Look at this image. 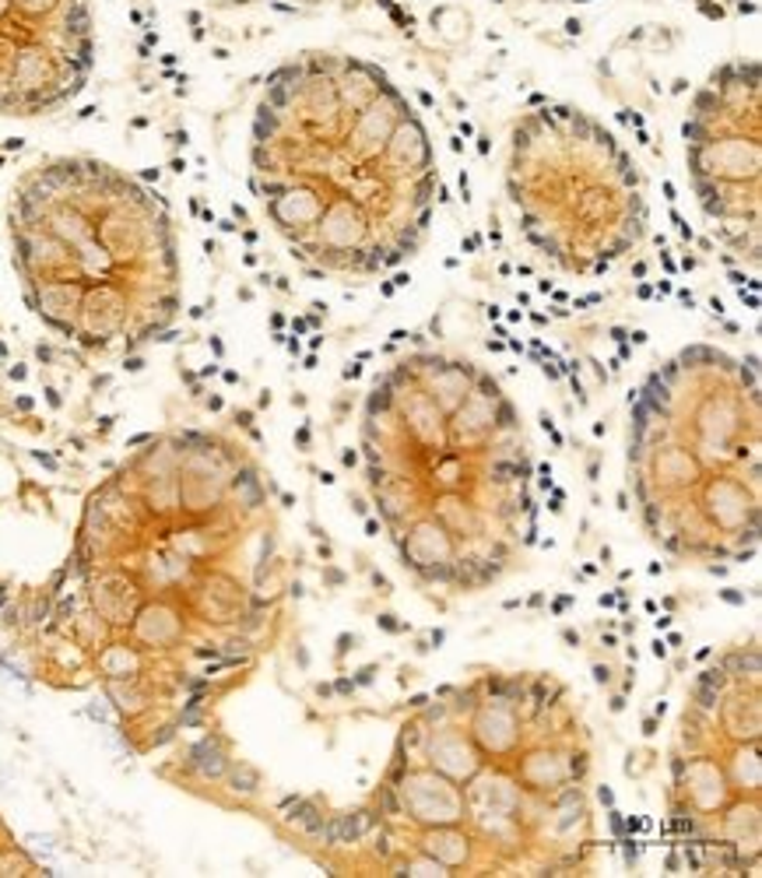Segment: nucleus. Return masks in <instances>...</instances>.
I'll use <instances>...</instances> for the list:
<instances>
[{
  "label": "nucleus",
  "instance_id": "f257e3e1",
  "mask_svg": "<svg viewBox=\"0 0 762 878\" xmlns=\"http://www.w3.org/2000/svg\"><path fill=\"white\" fill-rule=\"evenodd\" d=\"M418 106L432 96L411 99L355 50H303L267 71L246 183L306 278H397L422 250L450 193Z\"/></svg>",
  "mask_w": 762,
  "mask_h": 878
},
{
  "label": "nucleus",
  "instance_id": "f03ea898",
  "mask_svg": "<svg viewBox=\"0 0 762 878\" xmlns=\"http://www.w3.org/2000/svg\"><path fill=\"white\" fill-rule=\"evenodd\" d=\"M14 271L28 309L85 352L173 341L179 257L166 201L96 158H50L14 187Z\"/></svg>",
  "mask_w": 762,
  "mask_h": 878
},
{
  "label": "nucleus",
  "instance_id": "7ed1b4c3",
  "mask_svg": "<svg viewBox=\"0 0 762 878\" xmlns=\"http://www.w3.org/2000/svg\"><path fill=\"white\" fill-rule=\"evenodd\" d=\"M506 198L528 246L570 275L605 278L647 232L633 155L597 116L542 92L510 130Z\"/></svg>",
  "mask_w": 762,
  "mask_h": 878
},
{
  "label": "nucleus",
  "instance_id": "20e7f679",
  "mask_svg": "<svg viewBox=\"0 0 762 878\" xmlns=\"http://www.w3.org/2000/svg\"><path fill=\"white\" fill-rule=\"evenodd\" d=\"M685 173L696 204L727 250L721 260L738 271L759 267V61L735 53L710 67L693 88L682 120Z\"/></svg>",
  "mask_w": 762,
  "mask_h": 878
},
{
  "label": "nucleus",
  "instance_id": "39448f33",
  "mask_svg": "<svg viewBox=\"0 0 762 878\" xmlns=\"http://www.w3.org/2000/svg\"><path fill=\"white\" fill-rule=\"evenodd\" d=\"M92 0H0V116H47L96 71Z\"/></svg>",
  "mask_w": 762,
  "mask_h": 878
},
{
  "label": "nucleus",
  "instance_id": "423d86ee",
  "mask_svg": "<svg viewBox=\"0 0 762 878\" xmlns=\"http://www.w3.org/2000/svg\"><path fill=\"white\" fill-rule=\"evenodd\" d=\"M183 766H187V773H193V777H201V780H226L232 759L218 738H201L198 746H190Z\"/></svg>",
  "mask_w": 762,
  "mask_h": 878
},
{
  "label": "nucleus",
  "instance_id": "0eeeda50",
  "mask_svg": "<svg viewBox=\"0 0 762 878\" xmlns=\"http://www.w3.org/2000/svg\"><path fill=\"white\" fill-rule=\"evenodd\" d=\"M226 784H229V791H232V794H239V798H253V794L261 791L264 777H261V769H257V766H250V763H232L229 773H226Z\"/></svg>",
  "mask_w": 762,
  "mask_h": 878
},
{
  "label": "nucleus",
  "instance_id": "6e6552de",
  "mask_svg": "<svg viewBox=\"0 0 762 878\" xmlns=\"http://www.w3.org/2000/svg\"><path fill=\"white\" fill-rule=\"evenodd\" d=\"M47 619H53V594H36L33 601H28V608L22 612V626L28 629H36L42 626Z\"/></svg>",
  "mask_w": 762,
  "mask_h": 878
},
{
  "label": "nucleus",
  "instance_id": "1a4fd4ad",
  "mask_svg": "<svg viewBox=\"0 0 762 878\" xmlns=\"http://www.w3.org/2000/svg\"><path fill=\"white\" fill-rule=\"evenodd\" d=\"M696 686H707V689L724 692V689L731 686V675L724 672V664H716V667H707V672H699V675H696Z\"/></svg>",
  "mask_w": 762,
  "mask_h": 878
},
{
  "label": "nucleus",
  "instance_id": "9d476101",
  "mask_svg": "<svg viewBox=\"0 0 762 878\" xmlns=\"http://www.w3.org/2000/svg\"><path fill=\"white\" fill-rule=\"evenodd\" d=\"M517 4H528V8H556V11H562V8H590V4H597V0H517Z\"/></svg>",
  "mask_w": 762,
  "mask_h": 878
},
{
  "label": "nucleus",
  "instance_id": "9b49d317",
  "mask_svg": "<svg viewBox=\"0 0 762 878\" xmlns=\"http://www.w3.org/2000/svg\"><path fill=\"white\" fill-rule=\"evenodd\" d=\"M261 4H271V8H289V11H306V8H323V4H334V0H261Z\"/></svg>",
  "mask_w": 762,
  "mask_h": 878
},
{
  "label": "nucleus",
  "instance_id": "f8f14e48",
  "mask_svg": "<svg viewBox=\"0 0 762 878\" xmlns=\"http://www.w3.org/2000/svg\"><path fill=\"white\" fill-rule=\"evenodd\" d=\"M257 482H261V479H257V471H253V468H239V471H236V479L229 482V488H232V493H243V488L257 485Z\"/></svg>",
  "mask_w": 762,
  "mask_h": 878
},
{
  "label": "nucleus",
  "instance_id": "ddd939ff",
  "mask_svg": "<svg viewBox=\"0 0 762 878\" xmlns=\"http://www.w3.org/2000/svg\"><path fill=\"white\" fill-rule=\"evenodd\" d=\"M377 622H380V626H383L386 633H405V629H408V626H401V622H394V615H380Z\"/></svg>",
  "mask_w": 762,
  "mask_h": 878
},
{
  "label": "nucleus",
  "instance_id": "4468645a",
  "mask_svg": "<svg viewBox=\"0 0 762 878\" xmlns=\"http://www.w3.org/2000/svg\"><path fill=\"white\" fill-rule=\"evenodd\" d=\"M372 675H377V664H366L363 672L355 675V686H369V682H372Z\"/></svg>",
  "mask_w": 762,
  "mask_h": 878
},
{
  "label": "nucleus",
  "instance_id": "2eb2a0df",
  "mask_svg": "<svg viewBox=\"0 0 762 878\" xmlns=\"http://www.w3.org/2000/svg\"><path fill=\"white\" fill-rule=\"evenodd\" d=\"M594 678L601 682V686H608V682H611V667L608 664H594Z\"/></svg>",
  "mask_w": 762,
  "mask_h": 878
},
{
  "label": "nucleus",
  "instance_id": "dca6fc26",
  "mask_svg": "<svg viewBox=\"0 0 762 878\" xmlns=\"http://www.w3.org/2000/svg\"><path fill=\"white\" fill-rule=\"evenodd\" d=\"M33 457H36V460H39V465H42V468H47V471H56V460H53L50 454H42V450H33Z\"/></svg>",
  "mask_w": 762,
  "mask_h": 878
},
{
  "label": "nucleus",
  "instance_id": "f3484780",
  "mask_svg": "<svg viewBox=\"0 0 762 878\" xmlns=\"http://www.w3.org/2000/svg\"><path fill=\"white\" fill-rule=\"evenodd\" d=\"M372 587H380V594H391V580L383 573H372Z\"/></svg>",
  "mask_w": 762,
  "mask_h": 878
},
{
  "label": "nucleus",
  "instance_id": "a211bd4d",
  "mask_svg": "<svg viewBox=\"0 0 762 878\" xmlns=\"http://www.w3.org/2000/svg\"><path fill=\"white\" fill-rule=\"evenodd\" d=\"M295 443H299V450H306V446H309V425H299Z\"/></svg>",
  "mask_w": 762,
  "mask_h": 878
},
{
  "label": "nucleus",
  "instance_id": "6ab92c4d",
  "mask_svg": "<svg viewBox=\"0 0 762 878\" xmlns=\"http://www.w3.org/2000/svg\"><path fill=\"white\" fill-rule=\"evenodd\" d=\"M341 465H345V468H358V450H352V446H348V450L341 454Z\"/></svg>",
  "mask_w": 762,
  "mask_h": 878
},
{
  "label": "nucleus",
  "instance_id": "aec40b11",
  "mask_svg": "<svg viewBox=\"0 0 762 878\" xmlns=\"http://www.w3.org/2000/svg\"><path fill=\"white\" fill-rule=\"evenodd\" d=\"M570 605H573V598H570V594H566V598H559L556 605H551V615H562V612H566V608H570Z\"/></svg>",
  "mask_w": 762,
  "mask_h": 878
},
{
  "label": "nucleus",
  "instance_id": "412c9836",
  "mask_svg": "<svg viewBox=\"0 0 762 878\" xmlns=\"http://www.w3.org/2000/svg\"><path fill=\"white\" fill-rule=\"evenodd\" d=\"M236 425L253 429V411H236Z\"/></svg>",
  "mask_w": 762,
  "mask_h": 878
},
{
  "label": "nucleus",
  "instance_id": "4be33fe9",
  "mask_svg": "<svg viewBox=\"0 0 762 878\" xmlns=\"http://www.w3.org/2000/svg\"><path fill=\"white\" fill-rule=\"evenodd\" d=\"M721 598L727 605H745V594H735V590H721Z\"/></svg>",
  "mask_w": 762,
  "mask_h": 878
},
{
  "label": "nucleus",
  "instance_id": "5701e85b",
  "mask_svg": "<svg viewBox=\"0 0 762 878\" xmlns=\"http://www.w3.org/2000/svg\"><path fill=\"white\" fill-rule=\"evenodd\" d=\"M355 644H358V639H355V636H348V633H345V636H338V653H345V650H348V647H355Z\"/></svg>",
  "mask_w": 762,
  "mask_h": 878
},
{
  "label": "nucleus",
  "instance_id": "b1692460",
  "mask_svg": "<svg viewBox=\"0 0 762 878\" xmlns=\"http://www.w3.org/2000/svg\"><path fill=\"white\" fill-rule=\"evenodd\" d=\"M668 871L678 875L682 871V854H668Z\"/></svg>",
  "mask_w": 762,
  "mask_h": 878
},
{
  "label": "nucleus",
  "instance_id": "393cba45",
  "mask_svg": "<svg viewBox=\"0 0 762 878\" xmlns=\"http://www.w3.org/2000/svg\"><path fill=\"white\" fill-rule=\"evenodd\" d=\"M653 658H661V661L668 658V644H664V639H653Z\"/></svg>",
  "mask_w": 762,
  "mask_h": 878
},
{
  "label": "nucleus",
  "instance_id": "a878e982",
  "mask_svg": "<svg viewBox=\"0 0 762 878\" xmlns=\"http://www.w3.org/2000/svg\"><path fill=\"white\" fill-rule=\"evenodd\" d=\"M144 443H152V433H138V436L127 440V446H144Z\"/></svg>",
  "mask_w": 762,
  "mask_h": 878
},
{
  "label": "nucleus",
  "instance_id": "bb28decb",
  "mask_svg": "<svg viewBox=\"0 0 762 878\" xmlns=\"http://www.w3.org/2000/svg\"><path fill=\"white\" fill-rule=\"evenodd\" d=\"M608 818H611V832H615V837H622V815H619V812H611Z\"/></svg>",
  "mask_w": 762,
  "mask_h": 878
},
{
  "label": "nucleus",
  "instance_id": "cd10ccee",
  "mask_svg": "<svg viewBox=\"0 0 762 878\" xmlns=\"http://www.w3.org/2000/svg\"><path fill=\"white\" fill-rule=\"evenodd\" d=\"M562 639H566V644H570V647H580V633H576V629H562Z\"/></svg>",
  "mask_w": 762,
  "mask_h": 878
},
{
  "label": "nucleus",
  "instance_id": "c85d7f7f",
  "mask_svg": "<svg viewBox=\"0 0 762 878\" xmlns=\"http://www.w3.org/2000/svg\"><path fill=\"white\" fill-rule=\"evenodd\" d=\"M334 689H338L341 696H348V692L355 689V682H348V678H338V686H334Z\"/></svg>",
  "mask_w": 762,
  "mask_h": 878
},
{
  "label": "nucleus",
  "instance_id": "c756f323",
  "mask_svg": "<svg viewBox=\"0 0 762 878\" xmlns=\"http://www.w3.org/2000/svg\"><path fill=\"white\" fill-rule=\"evenodd\" d=\"M625 710V696H611V713H622Z\"/></svg>",
  "mask_w": 762,
  "mask_h": 878
},
{
  "label": "nucleus",
  "instance_id": "7c9ffc66",
  "mask_svg": "<svg viewBox=\"0 0 762 878\" xmlns=\"http://www.w3.org/2000/svg\"><path fill=\"white\" fill-rule=\"evenodd\" d=\"M352 510H355L358 517H366V510H369V506H366L363 499H358V496H355V499H352Z\"/></svg>",
  "mask_w": 762,
  "mask_h": 878
},
{
  "label": "nucleus",
  "instance_id": "2f4dec72",
  "mask_svg": "<svg viewBox=\"0 0 762 878\" xmlns=\"http://www.w3.org/2000/svg\"><path fill=\"white\" fill-rule=\"evenodd\" d=\"M327 580H331V584H345V573H341V570H327Z\"/></svg>",
  "mask_w": 762,
  "mask_h": 878
},
{
  "label": "nucleus",
  "instance_id": "473e14b6",
  "mask_svg": "<svg viewBox=\"0 0 762 878\" xmlns=\"http://www.w3.org/2000/svg\"><path fill=\"white\" fill-rule=\"evenodd\" d=\"M644 735H647V738L657 735V717H647V721H644Z\"/></svg>",
  "mask_w": 762,
  "mask_h": 878
},
{
  "label": "nucleus",
  "instance_id": "72a5a7b5",
  "mask_svg": "<svg viewBox=\"0 0 762 878\" xmlns=\"http://www.w3.org/2000/svg\"><path fill=\"white\" fill-rule=\"evenodd\" d=\"M11 601V587L8 584H0V608H4Z\"/></svg>",
  "mask_w": 762,
  "mask_h": 878
},
{
  "label": "nucleus",
  "instance_id": "f704fd0d",
  "mask_svg": "<svg viewBox=\"0 0 762 878\" xmlns=\"http://www.w3.org/2000/svg\"><path fill=\"white\" fill-rule=\"evenodd\" d=\"M639 826H644V823H639V818H636V815H630V818H625V829H630V832H636Z\"/></svg>",
  "mask_w": 762,
  "mask_h": 878
},
{
  "label": "nucleus",
  "instance_id": "c9c22d12",
  "mask_svg": "<svg viewBox=\"0 0 762 878\" xmlns=\"http://www.w3.org/2000/svg\"><path fill=\"white\" fill-rule=\"evenodd\" d=\"M18 411H33V397H18Z\"/></svg>",
  "mask_w": 762,
  "mask_h": 878
},
{
  "label": "nucleus",
  "instance_id": "e433bc0d",
  "mask_svg": "<svg viewBox=\"0 0 762 878\" xmlns=\"http://www.w3.org/2000/svg\"><path fill=\"white\" fill-rule=\"evenodd\" d=\"M601 644H608V647H615V644H619V636H615V633H605V636H601Z\"/></svg>",
  "mask_w": 762,
  "mask_h": 878
},
{
  "label": "nucleus",
  "instance_id": "4c0bfd02",
  "mask_svg": "<svg viewBox=\"0 0 762 878\" xmlns=\"http://www.w3.org/2000/svg\"><path fill=\"white\" fill-rule=\"evenodd\" d=\"M207 408H212V411H221V397H207Z\"/></svg>",
  "mask_w": 762,
  "mask_h": 878
},
{
  "label": "nucleus",
  "instance_id": "58836bf2",
  "mask_svg": "<svg viewBox=\"0 0 762 878\" xmlns=\"http://www.w3.org/2000/svg\"><path fill=\"white\" fill-rule=\"evenodd\" d=\"M366 534H380V524H377V520H366Z\"/></svg>",
  "mask_w": 762,
  "mask_h": 878
},
{
  "label": "nucleus",
  "instance_id": "ea45409f",
  "mask_svg": "<svg viewBox=\"0 0 762 878\" xmlns=\"http://www.w3.org/2000/svg\"><path fill=\"white\" fill-rule=\"evenodd\" d=\"M615 605V594H601V608H611Z\"/></svg>",
  "mask_w": 762,
  "mask_h": 878
},
{
  "label": "nucleus",
  "instance_id": "a19ab883",
  "mask_svg": "<svg viewBox=\"0 0 762 878\" xmlns=\"http://www.w3.org/2000/svg\"><path fill=\"white\" fill-rule=\"evenodd\" d=\"M597 798H601L605 805H611V791H608V787H601V791H597Z\"/></svg>",
  "mask_w": 762,
  "mask_h": 878
}]
</instances>
